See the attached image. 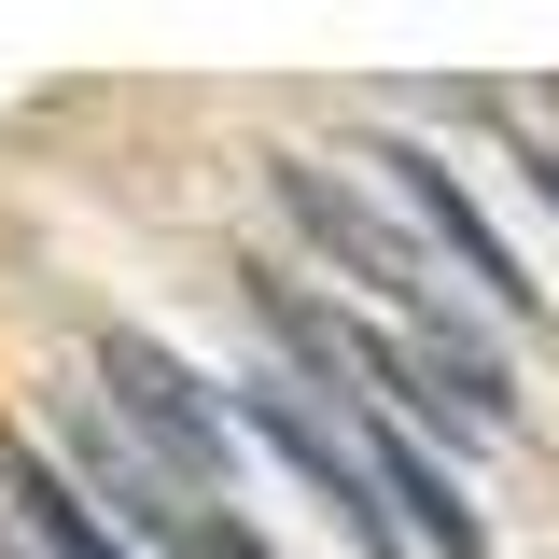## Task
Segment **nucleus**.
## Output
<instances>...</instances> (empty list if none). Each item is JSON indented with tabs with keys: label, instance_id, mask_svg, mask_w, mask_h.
Wrapping results in <instances>:
<instances>
[{
	"label": "nucleus",
	"instance_id": "nucleus-1",
	"mask_svg": "<svg viewBox=\"0 0 559 559\" xmlns=\"http://www.w3.org/2000/svg\"><path fill=\"white\" fill-rule=\"evenodd\" d=\"M266 182H280V210H294V224H308V238H322V252H336V266L364 280V294H392V308H406V322H419V349H433V364H448V378H462V392H476L489 419H518V392L489 378V349H476V322L448 308V280H433V252H419L406 224H378V210L349 197L336 168H308V154H280Z\"/></svg>",
	"mask_w": 559,
	"mask_h": 559
},
{
	"label": "nucleus",
	"instance_id": "nucleus-4",
	"mask_svg": "<svg viewBox=\"0 0 559 559\" xmlns=\"http://www.w3.org/2000/svg\"><path fill=\"white\" fill-rule=\"evenodd\" d=\"M378 182H392V197H406L419 224H433V238H448V252H462V266H476L489 294H503V308H532V280H518V252H503V238H489V210L462 197V182H448V168H433V154H406V140H392V154H378Z\"/></svg>",
	"mask_w": 559,
	"mask_h": 559
},
{
	"label": "nucleus",
	"instance_id": "nucleus-3",
	"mask_svg": "<svg viewBox=\"0 0 559 559\" xmlns=\"http://www.w3.org/2000/svg\"><path fill=\"white\" fill-rule=\"evenodd\" d=\"M98 378H112V406H127L140 448H154V462H182V489L224 476V406H210L197 364H168L154 336H98Z\"/></svg>",
	"mask_w": 559,
	"mask_h": 559
},
{
	"label": "nucleus",
	"instance_id": "nucleus-7",
	"mask_svg": "<svg viewBox=\"0 0 559 559\" xmlns=\"http://www.w3.org/2000/svg\"><path fill=\"white\" fill-rule=\"evenodd\" d=\"M518 168H532V182H546V197H559V140H518Z\"/></svg>",
	"mask_w": 559,
	"mask_h": 559
},
{
	"label": "nucleus",
	"instance_id": "nucleus-6",
	"mask_svg": "<svg viewBox=\"0 0 559 559\" xmlns=\"http://www.w3.org/2000/svg\"><path fill=\"white\" fill-rule=\"evenodd\" d=\"M140 546H168V559H266L252 532H238V518H224V503H210V489H182V503H168Z\"/></svg>",
	"mask_w": 559,
	"mask_h": 559
},
{
	"label": "nucleus",
	"instance_id": "nucleus-5",
	"mask_svg": "<svg viewBox=\"0 0 559 559\" xmlns=\"http://www.w3.org/2000/svg\"><path fill=\"white\" fill-rule=\"evenodd\" d=\"M0 489H14V518H28V546H43V559H127L112 532H98V503H84L43 448H0Z\"/></svg>",
	"mask_w": 559,
	"mask_h": 559
},
{
	"label": "nucleus",
	"instance_id": "nucleus-2",
	"mask_svg": "<svg viewBox=\"0 0 559 559\" xmlns=\"http://www.w3.org/2000/svg\"><path fill=\"white\" fill-rule=\"evenodd\" d=\"M238 419H252V433H266L280 462H294V476H308L322 503H336V532H349L364 559H406V546H419L406 518H392V489L364 476V448H349V433H336L322 406H308V392H280V378H252V392H238Z\"/></svg>",
	"mask_w": 559,
	"mask_h": 559
}]
</instances>
